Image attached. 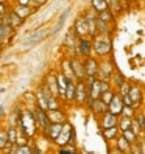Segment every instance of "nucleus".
Masks as SVG:
<instances>
[{"mask_svg": "<svg viewBox=\"0 0 145 154\" xmlns=\"http://www.w3.org/2000/svg\"><path fill=\"white\" fill-rule=\"evenodd\" d=\"M19 123H20V128H22V134H25L27 137L33 135L34 129H36V120L31 112H22L20 114V119H19Z\"/></svg>", "mask_w": 145, "mask_h": 154, "instance_id": "nucleus-1", "label": "nucleus"}, {"mask_svg": "<svg viewBox=\"0 0 145 154\" xmlns=\"http://www.w3.org/2000/svg\"><path fill=\"white\" fill-rule=\"evenodd\" d=\"M94 50L98 56H103V55H108L111 51V42L108 38H98L94 44Z\"/></svg>", "mask_w": 145, "mask_h": 154, "instance_id": "nucleus-2", "label": "nucleus"}, {"mask_svg": "<svg viewBox=\"0 0 145 154\" xmlns=\"http://www.w3.org/2000/svg\"><path fill=\"white\" fill-rule=\"evenodd\" d=\"M75 100L78 103H84L87 100V86L84 81H78L75 84Z\"/></svg>", "mask_w": 145, "mask_h": 154, "instance_id": "nucleus-3", "label": "nucleus"}, {"mask_svg": "<svg viewBox=\"0 0 145 154\" xmlns=\"http://www.w3.org/2000/svg\"><path fill=\"white\" fill-rule=\"evenodd\" d=\"M33 117H34V120H36V125H39L42 129L50 123L47 114H45V109H42V107H39V106H36V109L33 112Z\"/></svg>", "mask_w": 145, "mask_h": 154, "instance_id": "nucleus-4", "label": "nucleus"}, {"mask_svg": "<svg viewBox=\"0 0 145 154\" xmlns=\"http://www.w3.org/2000/svg\"><path fill=\"white\" fill-rule=\"evenodd\" d=\"M122 107H123V101H122V97L120 95H115L112 97V100L109 103H108V109H109L111 114L117 115V114H120L122 112Z\"/></svg>", "mask_w": 145, "mask_h": 154, "instance_id": "nucleus-5", "label": "nucleus"}, {"mask_svg": "<svg viewBox=\"0 0 145 154\" xmlns=\"http://www.w3.org/2000/svg\"><path fill=\"white\" fill-rule=\"evenodd\" d=\"M3 22H5L6 25H10L11 28L14 30V28H17V26H20V25L24 23V19L17 16L14 11H10V13L5 16V20H3Z\"/></svg>", "mask_w": 145, "mask_h": 154, "instance_id": "nucleus-6", "label": "nucleus"}, {"mask_svg": "<svg viewBox=\"0 0 145 154\" xmlns=\"http://www.w3.org/2000/svg\"><path fill=\"white\" fill-rule=\"evenodd\" d=\"M45 36H47V30H39L33 34H30L27 39H24V45H34V44H39Z\"/></svg>", "mask_w": 145, "mask_h": 154, "instance_id": "nucleus-7", "label": "nucleus"}, {"mask_svg": "<svg viewBox=\"0 0 145 154\" xmlns=\"http://www.w3.org/2000/svg\"><path fill=\"white\" fill-rule=\"evenodd\" d=\"M83 66H84V73H86V76H95V75L98 73V64H97L95 59L87 58Z\"/></svg>", "mask_w": 145, "mask_h": 154, "instance_id": "nucleus-8", "label": "nucleus"}, {"mask_svg": "<svg viewBox=\"0 0 145 154\" xmlns=\"http://www.w3.org/2000/svg\"><path fill=\"white\" fill-rule=\"evenodd\" d=\"M62 126H64V123H49L44 129H45V132H47V135H49L50 139L55 140L58 137V134L61 132Z\"/></svg>", "mask_w": 145, "mask_h": 154, "instance_id": "nucleus-9", "label": "nucleus"}, {"mask_svg": "<svg viewBox=\"0 0 145 154\" xmlns=\"http://www.w3.org/2000/svg\"><path fill=\"white\" fill-rule=\"evenodd\" d=\"M70 131H72V126H70V125H67V126H62L61 132L58 134V137L55 139V140H56V143L59 145V146H62V145H66V143H67V140H69V135H70Z\"/></svg>", "mask_w": 145, "mask_h": 154, "instance_id": "nucleus-10", "label": "nucleus"}, {"mask_svg": "<svg viewBox=\"0 0 145 154\" xmlns=\"http://www.w3.org/2000/svg\"><path fill=\"white\" fill-rule=\"evenodd\" d=\"M47 117H49V122H50V123H64V122H66V115L62 114L59 109H52V111H49Z\"/></svg>", "mask_w": 145, "mask_h": 154, "instance_id": "nucleus-11", "label": "nucleus"}, {"mask_svg": "<svg viewBox=\"0 0 145 154\" xmlns=\"http://www.w3.org/2000/svg\"><path fill=\"white\" fill-rule=\"evenodd\" d=\"M89 109L92 111V112H95V114H103V112L108 111V104L105 101H102L100 98H95L94 101H92V104L89 106Z\"/></svg>", "mask_w": 145, "mask_h": 154, "instance_id": "nucleus-12", "label": "nucleus"}, {"mask_svg": "<svg viewBox=\"0 0 145 154\" xmlns=\"http://www.w3.org/2000/svg\"><path fill=\"white\" fill-rule=\"evenodd\" d=\"M70 67H72V72H74L75 78H84L86 73H84V66L80 62V59H74L70 62Z\"/></svg>", "mask_w": 145, "mask_h": 154, "instance_id": "nucleus-13", "label": "nucleus"}, {"mask_svg": "<svg viewBox=\"0 0 145 154\" xmlns=\"http://www.w3.org/2000/svg\"><path fill=\"white\" fill-rule=\"evenodd\" d=\"M69 78L64 76V75H58L56 76V83H58V95L64 98V94H66V87H67V83H69Z\"/></svg>", "mask_w": 145, "mask_h": 154, "instance_id": "nucleus-14", "label": "nucleus"}, {"mask_svg": "<svg viewBox=\"0 0 145 154\" xmlns=\"http://www.w3.org/2000/svg\"><path fill=\"white\" fill-rule=\"evenodd\" d=\"M103 120H102V126L103 128H109V126H117V117L111 112H103Z\"/></svg>", "mask_w": 145, "mask_h": 154, "instance_id": "nucleus-15", "label": "nucleus"}, {"mask_svg": "<svg viewBox=\"0 0 145 154\" xmlns=\"http://www.w3.org/2000/svg\"><path fill=\"white\" fill-rule=\"evenodd\" d=\"M90 50H92V42L86 38H81L80 39V53L87 58L90 55Z\"/></svg>", "mask_w": 145, "mask_h": 154, "instance_id": "nucleus-16", "label": "nucleus"}, {"mask_svg": "<svg viewBox=\"0 0 145 154\" xmlns=\"http://www.w3.org/2000/svg\"><path fill=\"white\" fill-rule=\"evenodd\" d=\"M95 17H97V16L89 14V16H86L84 19H83V20H84V25H86V28H87V31H89V34H92V36H94L95 31H97V30H95Z\"/></svg>", "mask_w": 145, "mask_h": 154, "instance_id": "nucleus-17", "label": "nucleus"}, {"mask_svg": "<svg viewBox=\"0 0 145 154\" xmlns=\"http://www.w3.org/2000/svg\"><path fill=\"white\" fill-rule=\"evenodd\" d=\"M45 86H47L49 89H50V92L53 94V95H58V83H56V78L55 76H47L45 78Z\"/></svg>", "mask_w": 145, "mask_h": 154, "instance_id": "nucleus-18", "label": "nucleus"}, {"mask_svg": "<svg viewBox=\"0 0 145 154\" xmlns=\"http://www.w3.org/2000/svg\"><path fill=\"white\" fill-rule=\"evenodd\" d=\"M128 97L131 98L133 104H136L137 101H140V100H142V90H140V89H137V87H130Z\"/></svg>", "mask_w": 145, "mask_h": 154, "instance_id": "nucleus-19", "label": "nucleus"}, {"mask_svg": "<svg viewBox=\"0 0 145 154\" xmlns=\"http://www.w3.org/2000/svg\"><path fill=\"white\" fill-rule=\"evenodd\" d=\"M11 31H13V28H11L10 25H6L3 20H0V42L5 41L8 36L11 34Z\"/></svg>", "mask_w": 145, "mask_h": 154, "instance_id": "nucleus-20", "label": "nucleus"}, {"mask_svg": "<svg viewBox=\"0 0 145 154\" xmlns=\"http://www.w3.org/2000/svg\"><path fill=\"white\" fill-rule=\"evenodd\" d=\"M13 11H14L17 16H19V17H22V19H27V17L31 14V10H30V8H28V6H24V5H17Z\"/></svg>", "mask_w": 145, "mask_h": 154, "instance_id": "nucleus-21", "label": "nucleus"}, {"mask_svg": "<svg viewBox=\"0 0 145 154\" xmlns=\"http://www.w3.org/2000/svg\"><path fill=\"white\" fill-rule=\"evenodd\" d=\"M64 98H67L69 101H74V100H75V84H74V81H69V83H67Z\"/></svg>", "mask_w": 145, "mask_h": 154, "instance_id": "nucleus-22", "label": "nucleus"}, {"mask_svg": "<svg viewBox=\"0 0 145 154\" xmlns=\"http://www.w3.org/2000/svg\"><path fill=\"white\" fill-rule=\"evenodd\" d=\"M117 132H119V129H117V126H109V128H105L103 131V137L106 140H112L117 137Z\"/></svg>", "mask_w": 145, "mask_h": 154, "instance_id": "nucleus-23", "label": "nucleus"}, {"mask_svg": "<svg viewBox=\"0 0 145 154\" xmlns=\"http://www.w3.org/2000/svg\"><path fill=\"white\" fill-rule=\"evenodd\" d=\"M75 31H77L78 36H81V38H84V34H87V28H86L83 19H78L75 22Z\"/></svg>", "mask_w": 145, "mask_h": 154, "instance_id": "nucleus-24", "label": "nucleus"}, {"mask_svg": "<svg viewBox=\"0 0 145 154\" xmlns=\"http://www.w3.org/2000/svg\"><path fill=\"white\" fill-rule=\"evenodd\" d=\"M117 149H119L120 152H130V142L126 140L123 135L117 140Z\"/></svg>", "mask_w": 145, "mask_h": 154, "instance_id": "nucleus-25", "label": "nucleus"}, {"mask_svg": "<svg viewBox=\"0 0 145 154\" xmlns=\"http://www.w3.org/2000/svg\"><path fill=\"white\" fill-rule=\"evenodd\" d=\"M97 17H98V19H102L103 22L109 23V22H112V19H114V14H112V13L106 8V10H103V11L98 13V16H97Z\"/></svg>", "mask_w": 145, "mask_h": 154, "instance_id": "nucleus-26", "label": "nucleus"}, {"mask_svg": "<svg viewBox=\"0 0 145 154\" xmlns=\"http://www.w3.org/2000/svg\"><path fill=\"white\" fill-rule=\"evenodd\" d=\"M95 30L102 31L103 34H108V33H109V26H108V23H106V22H103L102 19L95 17Z\"/></svg>", "mask_w": 145, "mask_h": 154, "instance_id": "nucleus-27", "label": "nucleus"}, {"mask_svg": "<svg viewBox=\"0 0 145 154\" xmlns=\"http://www.w3.org/2000/svg\"><path fill=\"white\" fill-rule=\"evenodd\" d=\"M62 67H64V72H62V75L67 76L70 81H74V79H75V75H74V72H72L70 62H69V61H64V64H62Z\"/></svg>", "mask_w": 145, "mask_h": 154, "instance_id": "nucleus-28", "label": "nucleus"}, {"mask_svg": "<svg viewBox=\"0 0 145 154\" xmlns=\"http://www.w3.org/2000/svg\"><path fill=\"white\" fill-rule=\"evenodd\" d=\"M92 8H94V11L100 13V11H103V10L108 8V3L105 2V0H92Z\"/></svg>", "mask_w": 145, "mask_h": 154, "instance_id": "nucleus-29", "label": "nucleus"}, {"mask_svg": "<svg viewBox=\"0 0 145 154\" xmlns=\"http://www.w3.org/2000/svg\"><path fill=\"white\" fill-rule=\"evenodd\" d=\"M100 69V67H98ZM100 72L103 73V78L106 79V78H109L111 75H112V67H111V64L109 62H103L102 64V69H100Z\"/></svg>", "mask_w": 145, "mask_h": 154, "instance_id": "nucleus-30", "label": "nucleus"}, {"mask_svg": "<svg viewBox=\"0 0 145 154\" xmlns=\"http://www.w3.org/2000/svg\"><path fill=\"white\" fill-rule=\"evenodd\" d=\"M67 16H69V10H66L64 13H62V14L59 16V20H58L56 26H55V28H53V34H55V33H58V31L61 30V26L64 25V22H66V19H67Z\"/></svg>", "mask_w": 145, "mask_h": 154, "instance_id": "nucleus-31", "label": "nucleus"}, {"mask_svg": "<svg viewBox=\"0 0 145 154\" xmlns=\"http://www.w3.org/2000/svg\"><path fill=\"white\" fill-rule=\"evenodd\" d=\"M8 145H10V142H8V134H6V131L0 129V149H5Z\"/></svg>", "mask_w": 145, "mask_h": 154, "instance_id": "nucleus-32", "label": "nucleus"}, {"mask_svg": "<svg viewBox=\"0 0 145 154\" xmlns=\"http://www.w3.org/2000/svg\"><path fill=\"white\" fill-rule=\"evenodd\" d=\"M123 132V137L128 140L130 143H134L136 140H137V134H134L131 129H125V131H122Z\"/></svg>", "mask_w": 145, "mask_h": 154, "instance_id": "nucleus-33", "label": "nucleus"}, {"mask_svg": "<svg viewBox=\"0 0 145 154\" xmlns=\"http://www.w3.org/2000/svg\"><path fill=\"white\" fill-rule=\"evenodd\" d=\"M8 142L10 143H13V145H16V139H17V131H16V128L14 126H11L10 129H8Z\"/></svg>", "mask_w": 145, "mask_h": 154, "instance_id": "nucleus-34", "label": "nucleus"}, {"mask_svg": "<svg viewBox=\"0 0 145 154\" xmlns=\"http://www.w3.org/2000/svg\"><path fill=\"white\" fill-rule=\"evenodd\" d=\"M119 125H120V131L130 129V128H131V117H123Z\"/></svg>", "mask_w": 145, "mask_h": 154, "instance_id": "nucleus-35", "label": "nucleus"}, {"mask_svg": "<svg viewBox=\"0 0 145 154\" xmlns=\"http://www.w3.org/2000/svg\"><path fill=\"white\" fill-rule=\"evenodd\" d=\"M112 97H114V92H111V90H106V92H102L100 94V100H102V101H105L106 104L112 100Z\"/></svg>", "mask_w": 145, "mask_h": 154, "instance_id": "nucleus-36", "label": "nucleus"}, {"mask_svg": "<svg viewBox=\"0 0 145 154\" xmlns=\"http://www.w3.org/2000/svg\"><path fill=\"white\" fill-rule=\"evenodd\" d=\"M130 84H128V81H123V83L119 86V89H120V97H125V95H128V92H130Z\"/></svg>", "mask_w": 145, "mask_h": 154, "instance_id": "nucleus-37", "label": "nucleus"}, {"mask_svg": "<svg viewBox=\"0 0 145 154\" xmlns=\"http://www.w3.org/2000/svg\"><path fill=\"white\" fill-rule=\"evenodd\" d=\"M134 134H142L143 131H142V128H140V125L137 123V120H133L131 119V128H130Z\"/></svg>", "mask_w": 145, "mask_h": 154, "instance_id": "nucleus-38", "label": "nucleus"}, {"mask_svg": "<svg viewBox=\"0 0 145 154\" xmlns=\"http://www.w3.org/2000/svg\"><path fill=\"white\" fill-rule=\"evenodd\" d=\"M108 6H109L111 10H114V11H120L122 10V5H120L119 0H109V2H108Z\"/></svg>", "mask_w": 145, "mask_h": 154, "instance_id": "nucleus-39", "label": "nucleus"}, {"mask_svg": "<svg viewBox=\"0 0 145 154\" xmlns=\"http://www.w3.org/2000/svg\"><path fill=\"white\" fill-rule=\"evenodd\" d=\"M125 107H122V114L125 115V117H131L133 119V114H134V107L133 106H126V104H123Z\"/></svg>", "mask_w": 145, "mask_h": 154, "instance_id": "nucleus-40", "label": "nucleus"}, {"mask_svg": "<svg viewBox=\"0 0 145 154\" xmlns=\"http://www.w3.org/2000/svg\"><path fill=\"white\" fill-rule=\"evenodd\" d=\"M98 87H100V94L106 92V90H109V83L106 79H102V81H98Z\"/></svg>", "mask_w": 145, "mask_h": 154, "instance_id": "nucleus-41", "label": "nucleus"}, {"mask_svg": "<svg viewBox=\"0 0 145 154\" xmlns=\"http://www.w3.org/2000/svg\"><path fill=\"white\" fill-rule=\"evenodd\" d=\"M59 152H77V149H75L74 145H70V146H69V145L66 143V145H62V146H61Z\"/></svg>", "mask_w": 145, "mask_h": 154, "instance_id": "nucleus-42", "label": "nucleus"}, {"mask_svg": "<svg viewBox=\"0 0 145 154\" xmlns=\"http://www.w3.org/2000/svg\"><path fill=\"white\" fill-rule=\"evenodd\" d=\"M72 39H74V30H70V31H69V34L66 36L64 44L67 45V47H70V45H72Z\"/></svg>", "mask_w": 145, "mask_h": 154, "instance_id": "nucleus-43", "label": "nucleus"}, {"mask_svg": "<svg viewBox=\"0 0 145 154\" xmlns=\"http://www.w3.org/2000/svg\"><path fill=\"white\" fill-rule=\"evenodd\" d=\"M114 79H115V84H117V86H120V84L123 83V81H125V78H123V76H122L120 73H115Z\"/></svg>", "mask_w": 145, "mask_h": 154, "instance_id": "nucleus-44", "label": "nucleus"}, {"mask_svg": "<svg viewBox=\"0 0 145 154\" xmlns=\"http://www.w3.org/2000/svg\"><path fill=\"white\" fill-rule=\"evenodd\" d=\"M137 123L140 125V128H142V131L145 129V120H143V115H139L137 117Z\"/></svg>", "mask_w": 145, "mask_h": 154, "instance_id": "nucleus-45", "label": "nucleus"}, {"mask_svg": "<svg viewBox=\"0 0 145 154\" xmlns=\"http://www.w3.org/2000/svg\"><path fill=\"white\" fill-rule=\"evenodd\" d=\"M33 2H34V3H38V6H39V5H44L45 2H47V0H33Z\"/></svg>", "mask_w": 145, "mask_h": 154, "instance_id": "nucleus-46", "label": "nucleus"}, {"mask_svg": "<svg viewBox=\"0 0 145 154\" xmlns=\"http://www.w3.org/2000/svg\"><path fill=\"white\" fill-rule=\"evenodd\" d=\"M0 14H5V5L0 3Z\"/></svg>", "mask_w": 145, "mask_h": 154, "instance_id": "nucleus-47", "label": "nucleus"}, {"mask_svg": "<svg viewBox=\"0 0 145 154\" xmlns=\"http://www.w3.org/2000/svg\"><path fill=\"white\" fill-rule=\"evenodd\" d=\"M2 114H3V107H2V106H0V115H2Z\"/></svg>", "mask_w": 145, "mask_h": 154, "instance_id": "nucleus-48", "label": "nucleus"}, {"mask_svg": "<svg viewBox=\"0 0 145 154\" xmlns=\"http://www.w3.org/2000/svg\"><path fill=\"white\" fill-rule=\"evenodd\" d=\"M105 2H106V3H108V2H109V0H105Z\"/></svg>", "mask_w": 145, "mask_h": 154, "instance_id": "nucleus-49", "label": "nucleus"}]
</instances>
